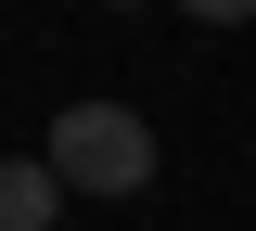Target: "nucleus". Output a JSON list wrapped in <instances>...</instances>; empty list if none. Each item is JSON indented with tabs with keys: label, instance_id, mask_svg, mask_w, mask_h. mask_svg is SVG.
Masks as SVG:
<instances>
[{
	"label": "nucleus",
	"instance_id": "f257e3e1",
	"mask_svg": "<svg viewBox=\"0 0 256 231\" xmlns=\"http://www.w3.org/2000/svg\"><path fill=\"white\" fill-rule=\"evenodd\" d=\"M38 154H52L64 193H90V205H116V193L154 180V129H141V103H64Z\"/></svg>",
	"mask_w": 256,
	"mask_h": 231
},
{
	"label": "nucleus",
	"instance_id": "f03ea898",
	"mask_svg": "<svg viewBox=\"0 0 256 231\" xmlns=\"http://www.w3.org/2000/svg\"><path fill=\"white\" fill-rule=\"evenodd\" d=\"M52 218H64L52 154H0V231H52Z\"/></svg>",
	"mask_w": 256,
	"mask_h": 231
},
{
	"label": "nucleus",
	"instance_id": "7ed1b4c3",
	"mask_svg": "<svg viewBox=\"0 0 256 231\" xmlns=\"http://www.w3.org/2000/svg\"><path fill=\"white\" fill-rule=\"evenodd\" d=\"M192 26H256V0H180Z\"/></svg>",
	"mask_w": 256,
	"mask_h": 231
}]
</instances>
